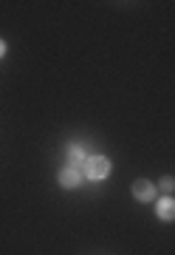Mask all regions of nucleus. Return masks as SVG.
I'll list each match as a JSON object with an SVG mask.
<instances>
[{
    "label": "nucleus",
    "mask_w": 175,
    "mask_h": 255,
    "mask_svg": "<svg viewBox=\"0 0 175 255\" xmlns=\"http://www.w3.org/2000/svg\"><path fill=\"white\" fill-rule=\"evenodd\" d=\"M156 213H158V219H164V221H175V199H170V196H164V199L156 204Z\"/></svg>",
    "instance_id": "obj_4"
},
{
    "label": "nucleus",
    "mask_w": 175,
    "mask_h": 255,
    "mask_svg": "<svg viewBox=\"0 0 175 255\" xmlns=\"http://www.w3.org/2000/svg\"><path fill=\"white\" fill-rule=\"evenodd\" d=\"M158 187H161L164 193H173L175 190V179H173V176H164V179L158 182Z\"/></svg>",
    "instance_id": "obj_6"
},
{
    "label": "nucleus",
    "mask_w": 175,
    "mask_h": 255,
    "mask_svg": "<svg viewBox=\"0 0 175 255\" xmlns=\"http://www.w3.org/2000/svg\"><path fill=\"white\" fill-rule=\"evenodd\" d=\"M133 196L138 201H153L156 199V184L147 182V179H138V182H133Z\"/></svg>",
    "instance_id": "obj_3"
},
{
    "label": "nucleus",
    "mask_w": 175,
    "mask_h": 255,
    "mask_svg": "<svg viewBox=\"0 0 175 255\" xmlns=\"http://www.w3.org/2000/svg\"><path fill=\"white\" fill-rule=\"evenodd\" d=\"M82 173L88 176V179H93V182L108 179V176H111V159H105V156H88Z\"/></svg>",
    "instance_id": "obj_1"
},
{
    "label": "nucleus",
    "mask_w": 175,
    "mask_h": 255,
    "mask_svg": "<svg viewBox=\"0 0 175 255\" xmlns=\"http://www.w3.org/2000/svg\"><path fill=\"white\" fill-rule=\"evenodd\" d=\"M3 57H6V43L0 40V60H3Z\"/></svg>",
    "instance_id": "obj_7"
},
{
    "label": "nucleus",
    "mask_w": 175,
    "mask_h": 255,
    "mask_svg": "<svg viewBox=\"0 0 175 255\" xmlns=\"http://www.w3.org/2000/svg\"><path fill=\"white\" fill-rule=\"evenodd\" d=\"M82 179H85V173L79 170V167H74V164L59 170V184H62L65 190H74V187H79V184H82Z\"/></svg>",
    "instance_id": "obj_2"
},
{
    "label": "nucleus",
    "mask_w": 175,
    "mask_h": 255,
    "mask_svg": "<svg viewBox=\"0 0 175 255\" xmlns=\"http://www.w3.org/2000/svg\"><path fill=\"white\" fill-rule=\"evenodd\" d=\"M68 162L71 164H85L88 162V150H85V145L71 142V145H68Z\"/></svg>",
    "instance_id": "obj_5"
}]
</instances>
